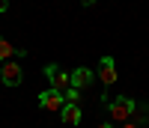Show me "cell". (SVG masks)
<instances>
[{
  "mask_svg": "<svg viewBox=\"0 0 149 128\" xmlns=\"http://www.w3.org/2000/svg\"><path fill=\"white\" fill-rule=\"evenodd\" d=\"M104 107H107V116L113 119V122H128V119L137 116V110H140V104L134 98H128V95L110 98V101H104Z\"/></svg>",
  "mask_w": 149,
  "mask_h": 128,
  "instance_id": "1",
  "label": "cell"
},
{
  "mask_svg": "<svg viewBox=\"0 0 149 128\" xmlns=\"http://www.w3.org/2000/svg\"><path fill=\"white\" fill-rule=\"evenodd\" d=\"M45 78L51 81V89H60V93H66V89L72 86V74L66 69H60L57 63H48L45 66Z\"/></svg>",
  "mask_w": 149,
  "mask_h": 128,
  "instance_id": "2",
  "label": "cell"
},
{
  "mask_svg": "<svg viewBox=\"0 0 149 128\" xmlns=\"http://www.w3.org/2000/svg\"><path fill=\"white\" fill-rule=\"evenodd\" d=\"M39 107L42 110H63L66 107V95L60 93V89H45V93H39Z\"/></svg>",
  "mask_w": 149,
  "mask_h": 128,
  "instance_id": "3",
  "label": "cell"
},
{
  "mask_svg": "<svg viewBox=\"0 0 149 128\" xmlns=\"http://www.w3.org/2000/svg\"><path fill=\"white\" fill-rule=\"evenodd\" d=\"M21 78H24V72H21V66L15 60H6L3 66H0V81H3V86H18Z\"/></svg>",
  "mask_w": 149,
  "mask_h": 128,
  "instance_id": "4",
  "label": "cell"
},
{
  "mask_svg": "<svg viewBox=\"0 0 149 128\" xmlns=\"http://www.w3.org/2000/svg\"><path fill=\"white\" fill-rule=\"evenodd\" d=\"M95 78H102V86H113L116 83V63H113V57L98 60V74Z\"/></svg>",
  "mask_w": 149,
  "mask_h": 128,
  "instance_id": "5",
  "label": "cell"
},
{
  "mask_svg": "<svg viewBox=\"0 0 149 128\" xmlns=\"http://www.w3.org/2000/svg\"><path fill=\"white\" fill-rule=\"evenodd\" d=\"M95 83V72L93 69H86V66H78L72 72V86L74 89H86V86H93Z\"/></svg>",
  "mask_w": 149,
  "mask_h": 128,
  "instance_id": "6",
  "label": "cell"
},
{
  "mask_svg": "<svg viewBox=\"0 0 149 128\" xmlns=\"http://www.w3.org/2000/svg\"><path fill=\"white\" fill-rule=\"evenodd\" d=\"M60 116H63V122H66V125H78L84 113H81V107H78V104H66L63 110H60Z\"/></svg>",
  "mask_w": 149,
  "mask_h": 128,
  "instance_id": "7",
  "label": "cell"
},
{
  "mask_svg": "<svg viewBox=\"0 0 149 128\" xmlns=\"http://www.w3.org/2000/svg\"><path fill=\"white\" fill-rule=\"evenodd\" d=\"M15 54H18V48L12 45V42H6L3 36H0V63H6V60H12Z\"/></svg>",
  "mask_w": 149,
  "mask_h": 128,
  "instance_id": "8",
  "label": "cell"
},
{
  "mask_svg": "<svg viewBox=\"0 0 149 128\" xmlns=\"http://www.w3.org/2000/svg\"><path fill=\"white\" fill-rule=\"evenodd\" d=\"M63 95H66V104H78V101H81V89H74V86H69V89H66Z\"/></svg>",
  "mask_w": 149,
  "mask_h": 128,
  "instance_id": "9",
  "label": "cell"
},
{
  "mask_svg": "<svg viewBox=\"0 0 149 128\" xmlns=\"http://www.w3.org/2000/svg\"><path fill=\"white\" fill-rule=\"evenodd\" d=\"M6 6H9V3H6V0H0V12H6Z\"/></svg>",
  "mask_w": 149,
  "mask_h": 128,
  "instance_id": "10",
  "label": "cell"
},
{
  "mask_svg": "<svg viewBox=\"0 0 149 128\" xmlns=\"http://www.w3.org/2000/svg\"><path fill=\"white\" fill-rule=\"evenodd\" d=\"M84 6H95V0H84Z\"/></svg>",
  "mask_w": 149,
  "mask_h": 128,
  "instance_id": "11",
  "label": "cell"
},
{
  "mask_svg": "<svg viewBox=\"0 0 149 128\" xmlns=\"http://www.w3.org/2000/svg\"><path fill=\"white\" fill-rule=\"evenodd\" d=\"M98 128H110V122H102V125H98Z\"/></svg>",
  "mask_w": 149,
  "mask_h": 128,
  "instance_id": "12",
  "label": "cell"
}]
</instances>
